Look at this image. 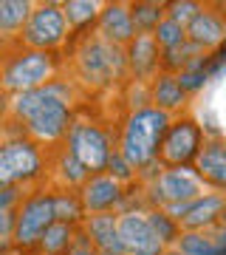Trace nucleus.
<instances>
[{"label": "nucleus", "mask_w": 226, "mask_h": 255, "mask_svg": "<svg viewBox=\"0 0 226 255\" xmlns=\"http://www.w3.org/2000/svg\"><path fill=\"white\" fill-rule=\"evenodd\" d=\"M155 63H158V43H155V37H136L133 43H130V65L136 68V74H147L153 71Z\"/></svg>", "instance_id": "17"}, {"label": "nucleus", "mask_w": 226, "mask_h": 255, "mask_svg": "<svg viewBox=\"0 0 226 255\" xmlns=\"http://www.w3.org/2000/svg\"><path fill=\"white\" fill-rule=\"evenodd\" d=\"M68 255H96V250H90L88 244H79V247H74Z\"/></svg>", "instance_id": "31"}, {"label": "nucleus", "mask_w": 226, "mask_h": 255, "mask_svg": "<svg viewBox=\"0 0 226 255\" xmlns=\"http://www.w3.org/2000/svg\"><path fill=\"white\" fill-rule=\"evenodd\" d=\"M119 241H122V253L127 255H161L164 241L153 230L147 216L139 213H125L119 219Z\"/></svg>", "instance_id": "5"}, {"label": "nucleus", "mask_w": 226, "mask_h": 255, "mask_svg": "<svg viewBox=\"0 0 226 255\" xmlns=\"http://www.w3.org/2000/svg\"><path fill=\"white\" fill-rule=\"evenodd\" d=\"M82 71L93 82H108L110 77H116L122 71V54H119V48L110 46V43L90 40L88 46H85V51H82Z\"/></svg>", "instance_id": "10"}, {"label": "nucleus", "mask_w": 226, "mask_h": 255, "mask_svg": "<svg viewBox=\"0 0 226 255\" xmlns=\"http://www.w3.org/2000/svg\"><path fill=\"white\" fill-rule=\"evenodd\" d=\"M201 153V130L195 122H178L167 130L161 145V156L167 164H187Z\"/></svg>", "instance_id": "9"}, {"label": "nucleus", "mask_w": 226, "mask_h": 255, "mask_svg": "<svg viewBox=\"0 0 226 255\" xmlns=\"http://www.w3.org/2000/svg\"><path fill=\"white\" fill-rule=\"evenodd\" d=\"M99 28L102 34L108 37L110 43H130L136 34V23H133V11L122 6V3H110L108 9L102 11L99 17Z\"/></svg>", "instance_id": "12"}, {"label": "nucleus", "mask_w": 226, "mask_h": 255, "mask_svg": "<svg viewBox=\"0 0 226 255\" xmlns=\"http://www.w3.org/2000/svg\"><path fill=\"white\" fill-rule=\"evenodd\" d=\"M195 170L204 182L226 187V142H207L195 159Z\"/></svg>", "instance_id": "13"}, {"label": "nucleus", "mask_w": 226, "mask_h": 255, "mask_svg": "<svg viewBox=\"0 0 226 255\" xmlns=\"http://www.w3.org/2000/svg\"><path fill=\"white\" fill-rule=\"evenodd\" d=\"M96 3H90V0H71V3H65L63 11H65V20L71 23V26H85L90 20L96 17Z\"/></svg>", "instance_id": "23"}, {"label": "nucleus", "mask_w": 226, "mask_h": 255, "mask_svg": "<svg viewBox=\"0 0 226 255\" xmlns=\"http://www.w3.org/2000/svg\"><path fill=\"white\" fill-rule=\"evenodd\" d=\"M26 20H31V3H26V0H3L0 3V28L6 34L23 28Z\"/></svg>", "instance_id": "19"}, {"label": "nucleus", "mask_w": 226, "mask_h": 255, "mask_svg": "<svg viewBox=\"0 0 226 255\" xmlns=\"http://www.w3.org/2000/svg\"><path fill=\"white\" fill-rule=\"evenodd\" d=\"M63 85H45V88H34V91L20 94L11 102V111L28 122V130L37 139H57L65 133L68 128V105L63 97Z\"/></svg>", "instance_id": "1"}, {"label": "nucleus", "mask_w": 226, "mask_h": 255, "mask_svg": "<svg viewBox=\"0 0 226 255\" xmlns=\"http://www.w3.org/2000/svg\"><path fill=\"white\" fill-rule=\"evenodd\" d=\"M130 167H133V164L127 162L122 153L110 156V173H113V179H127V176H130Z\"/></svg>", "instance_id": "30"}, {"label": "nucleus", "mask_w": 226, "mask_h": 255, "mask_svg": "<svg viewBox=\"0 0 226 255\" xmlns=\"http://www.w3.org/2000/svg\"><path fill=\"white\" fill-rule=\"evenodd\" d=\"M170 119L167 111L161 108H142L136 111L125 128V139H122V156L133 167H142L155 156V150L164 145V136L170 130Z\"/></svg>", "instance_id": "2"}, {"label": "nucleus", "mask_w": 226, "mask_h": 255, "mask_svg": "<svg viewBox=\"0 0 226 255\" xmlns=\"http://www.w3.org/2000/svg\"><path fill=\"white\" fill-rule=\"evenodd\" d=\"M153 100L158 102V108H178L181 100H184V88H181V82L175 77H161V80L155 82V94Z\"/></svg>", "instance_id": "20"}, {"label": "nucleus", "mask_w": 226, "mask_h": 255, "mask_svg": "<svg viewBox=\"0 0 226 255\" xmlns=\"http://www.w3.org/2000/svg\"><path fill=\"white\" fill-rule=\"evenodd\" d=\"M3 255H14V253H3Z\"/></svg>", "instance_id": "34"}, {"label": "nucleus", "mask_w": 226, "mask_h": 255, "mask_svg": "<svg viewBox=\"0 0 226 255\" xmlns=\"http://www.w3.org/2000/svg\"><path fill=\"white\" fill-rule=\"evenodd\" d=\"M198 14H201L198 3H172L170 6V20H175V23H181V26H190Z\"/></svg>", "instance_id": "26"}, {"label": "nucleus", "mask_w": 226, "mask_h": 255, "mask_svg": "<svg viewBox=\"0 0 226 255\" xmlns=\"http://www.w3.org/2000/svg\"><path fill=\"white\" fill-rule=\"evenodd\" d=\"M40 244H43L45 253H60V250H65V247L71 244V227L65 221H54Z\"/></svg>", "instance_id": "24"}, {"label": "nucleus", "mask_w": 226, "mask_h": 255, "mask_svg": "<svg viewBox=\"0 0 226 255\" xmlns=\"http://www.w3.org/2000/svg\"><path fill=\"white\" fill-rule=\"evenodd\" d=\"M102 255H119V253H102Z\"/></svg>", "instance_id": "33"}, {"label": "nucleus", "mask_w": 226, "mask_h": 255, "mask_svg": "<svg viewBox=\"0 0 226 255\" xmlns=\"http://www.w3.org/2000/svg\"><path fill=\"white\" fill-rule=\"evenodd\" d=\"M40 170V153L31 142H6L0 150V184L11 187L17 182H26Z\"/></svg>", "instance_id": "7"}, {"label": "nucleus", "mask_w": 226, "mask_h": 255, "mask_svg": "<svg viewBox=\"0 0 226 255\" xmlns=\"http://www.w3.org/2000/svg\"><path fill=\"white\" fill-rule=\"evenodd\" d=\"M130 11H133V23L139 31H155L161 26V6L155 3H136Z\"/></svg>", "instance_id": "22"}, {"label": "nucleus", "mask_w": 226, "mask_h": 255, "mask_svg": "<svg viewBox=\"0 0 226 255\" xmlns=\"http://www.w3.org/2000/svg\"><path fill=\"white\" fill-rule=\"evenodd\" d=\"M204 80H207V71L201 68V63H192L190 68H187V71H181V77H178V82H181V88H184V91L201 88Z\"/></svg>", "instance_id": "28"}, {"label": "nucleus", "mask_w": 226, "mask_h": 255, "mask_svg": "<svg viewBox=\"0 0 226 255\" xmlns=\"http://www.w3.org/2000/svg\"><path fill=\"white\" fill-rule=\"evenodd\" d=\"M71 153L82 162L85 170H102L110 164L108 136L96 125H74L71 128Z\"/></svg>", "instance_id": "8"}, {"label": "nucleus", "mask_w": 226, "mask_h": 255, "mask_svg": "<svg viewBox=\"0 0 226 255\" xmlns=\"http://www.w3.org/2000/svg\"><path fill=\"white\" fill-rule=\"evenodd\" d=\"M119 182L113 176H96L82 190V207L88 210H108L119 201Z\"/></svg>", "instance_id": "15"}, {"label": "nucleus", "mask_w": 226, "mask_h": 255, "mask_svg": "<svg viewBox=\"0 0 226 255\" xmlns=\"http://www.w3.org/2000/svg\"><path fill=\"white\" fill-rule=\"evenodd\" d=\"M51 57L45 51H28V54H20L14 60L6 63L3 68V88L6 91H34V88H43V82L51 77Z\"/></svg>", "instance_id": "3"}, {"label": "nucleus", "mask_w": 226, "mask_h": 255, "mask_svg": "<svg viewBox=\"0 0 226 255\" xmlns=\"http://www.w3.org/2000/svg\"><path fill=\"white\" fill-rule=\"evenodd\" d=\"M155 43L158 46H164L167 51H172V48H181L184 46V40H187V26H181V23H175V20H161V26L155 28Z\"/></svg>", "instance_id": "21"}, {"label": "nucleus", "mask_w": 226, "mask_h": 255, "mask_svg": "<svg viewBox=\"0 0 226 255\" xmlns=\"http://www.w3.org/2000/svg\"><path fill=\"white\" fill-rule=\"evenodd\" d=\"M224 204H226V201L221 199V196L195 199V201H192V207H190V213L181 219V224H184V227H190V230L204 227V224H209V221H215V219H218V213L224 210Z\"/></svg>", "instance_id": "16"}, {"label": "nucleus", "mask_w": 226, "mask_h": 255, "mask_svg": "<svg viewBox=\"0 0 226 255\" xmlns=\"http://www.w3.org/2000/svg\"><path fill=\"white\" fill-rule=\"evenodd\" d=\"M90 236L96 238V244H99L105 253H122L116 216H93V219H90Z\"/></svg>", "instance_id": "18"}, {"label": "nucleus", "mask_w": 226, "mask_h": 255, "mask_svg": "<svg viewBox=\"0 0 226 255\" xmlns=\"http://www.w3.org/2000/svg\"><path fill=\"white\" fill-rule=\"evenodd\" d=\"M79 216V204L71 199H65V196H60L57 199V221H65V219H76Z\"/></svg>", "instance_id": "29"}, {"label": "nucleus", "mask_w": 226, "mask_h": 255, "mask_svg": "<svg viewBox=\"0 0 226 255\" xmlns=\"http://www.w3.org/2000/svg\"><path fill=\"white\" fill-rule=\"evenodd\" d=\"M201 193V182L187 170H170V173L158 176L155 182V199H167L170 204H184V201L195 199Z\"/></svg>", "instance_id": "11"}, {"label": "nucleus", "mask_w": 226, "mask_h": 255, "mask_svg": "<svg viewBox=\"0 0 226 255\" xmlns=\"http://www.w3.org/2000/svg\"><path fill=\"white\" fill-rule=\"evenodd\" d=\"M147 219H150V224H153V230L158 233V238H161V241H172V238H175V224H172V216H164V213H150Z\"/></svg>", "instance_id": "27"}, {"label": "nucleus", "mask_w": 226, "mask_h": 255, "mask_svg": "<svg viewBox=\"0 0 226 255\" xmlns=\"http://www.w3.org/2000/svg\"><path fill=\"white\" fill-rule=\"evenodd\" d=\"M57 221V199L54 196H34L20 207L17 224H14V241L20 247H31L43 241L48 227Z\"/></svg>", "instance_id": "4"}, {"label": "nucleus", "mask_w": 226, "mask_h": 255, "mask_svg": "<svg viewBox=\"0 0 226 255\" xmlns=\"http://www.w3.org/2000/svg\"><path fill=\"white\" fill-rule=\"evenodd\" d=\"M181 253H184V255H215L218 253V244H212V241L204 238V236L190 233V236L181 238Z\"/></svg>", "instance_id": "25"}, {"label": "nucleus", "mask_w": 226, "mask_h": 255, "mask_svg": "<svg viewBox=\"0 0 226 255\" xmlns=\"http://www.w3.org/2000/svg\"><path fill=\"white\" fill-rule=\"evenodd\" d=\"M187 37H190L198 48H212L226 37V23H224L221 14H215V11H201L198 17L187 26Z\"/></svg>", "instance_id": "14"}, {"label": "nucleus", "mask_w": 226, "mask_h": 255, "mask_svg": "<svg viewBox=\"0 0 226 255\" xmlns=\"http://www.w3.org/2000/svg\"><path fill=\"white\" fill-rule=\"evenodd\" d=\"M65 37V11L54 3H45L31 14L26 31H23V40L28 46H34L37 51H45V48H54L63 43Z\"/></svg>", "instance_id": "6"}, {"label": "nucleus", "mask_w": 226, "mask_h": 255, "mask_svg": "<svg viewBox=\"0 0 226 255\" xmlns=\"http://www.w3.org/2000/svg\"><path fill=\"white\" fill-rule=\"evenodd\" d=\"M218 57H226V46H224V48H221V54H218Z\"/></svg>", "instance_id": "32"}]
</instances>
